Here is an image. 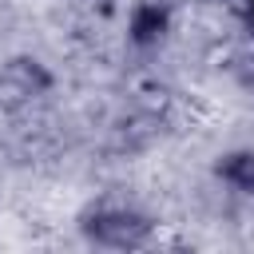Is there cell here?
<instances>
[{"instance_id": "cell-1", "label": "cell", "mask_w": 254, "mask_h": 254, "mask_svg": "<svg viewBox=\"0 0 254 254\" xmlns=\"http://www.w3.org/2000/svg\"><path fill=\"white\" fill-rule=\"evenodd\" d=\"M91 238L95 242H107V246H139L147 238V222L139 214H127V210H111V214H95L87 222Z\"/></svg>"}, {"instance_id": "cell-2", "label": "cell", "mask_w": 254, "mask_h": 254, "mask_svg": "<svg viewBox=\"0 0 254 254\" xmlns=\"http://www.w3.org/2000/svg\"><path fill=\"white\" fill-rule=\"evenodd\" d=\"M40 87H44V75H40V67H32L28 60H16L12 67L0 71V103H8V107L32 99Z\"/></svg>"}, {"instance_id": "cell-3", "label": "cell", "mask_w": 254, "mask_h": 254, "mask_svg": "<svg viewBox=\"0 0 254 254\" xmlns=\"http://www.w3.org/2000/svg\"><path fill=\"white\" fill-rule=\"evenodd\" d=\"M222 175H226L230 183H238L242 190H254V155H234Z\"/></svg>"}, {"instance_id": "cell-4", "label": "cell", "mask_w": 254, "mask_h": 254, "mask_svg": "<svg viewBox=\"0 0 254 254\" xmlns=\"http://www.w3.org/2000/svg\"><path fill=\"white\" fill-rule=\"evenodd\" d=\"M250 12H254V8H250Z\"/></svg>"}]
</instances>
